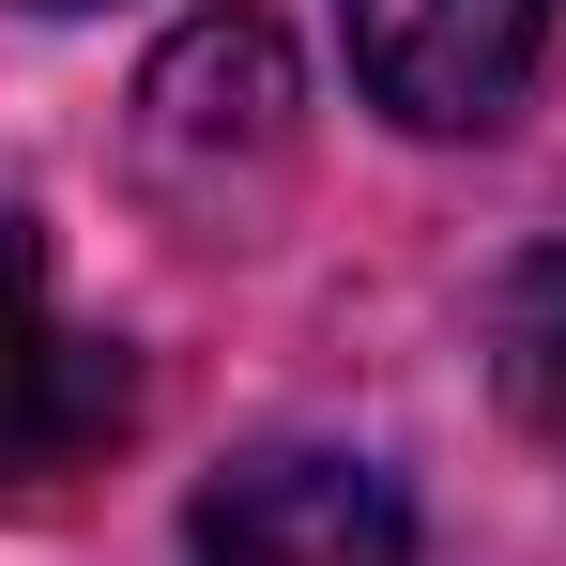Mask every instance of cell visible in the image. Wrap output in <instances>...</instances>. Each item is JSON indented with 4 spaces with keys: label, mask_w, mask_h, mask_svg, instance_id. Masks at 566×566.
<instances>
[{
    "label": "cell",
    "mask_w": 566,
    "mask_h": 566,
    "mask_svg": "<svg viewBox=\"0 0 566 566\" xmlns=\"http://www.w3.org/2000/svg\"><path fill=\"white\" fill-rule=\"evenodd\" d=\"M31 15H93V0H31Z\"/></svg>",
    "instance_id": "cell-6"
},
{
    "label": "cell",
    "mask_w": 566,
    "mask_h": 566,
    "mask_svg": "<svg viewBox=\"0 0 566 566\" xmlns=\"http://www.w3.org/2000/svg\"><path fill=\"white\" fill-rule=\"evenodd\" d=\"M185 566H413V505L353 444H245L199 490Z\"/></svg>",
    "instance_id": "cell-3"
},
{
    "label": "cell",
    "mask_w": 566,
    "mask_h": 566,
    "mask_svg": "<svg viewBox=\"0 0 566 566\" xmlns=\"http://www.w3.org/2000/svg\"><path fill=\"white\" fill-rule=\"evenodd\" d=\"M138 185L185 230L276 214V185H291V62H276L261 15H199V31L154 46V77H138Z\"/></svg>",
    "instance_id": "cell-1"
},
{
    "label": "cell",
    "mask_w": 566,
    "mask_h": 566,
    "mask_svg": "<svg viewBox=\"0 0 566 566\" xmlns=\"http://www.w3.org/2000/svg\"><path fill=\"white\" fill-rule=\"evenodd\" d=\"M353 31V93L413 138H490L536 46H552V0H337Z\"/></svg>",
    "instance_id": "cell-4"
},
{
    "label": "cell",
    "mask_w": 566,
    "mask_h": 566,
    "mask_svg": "<svg viewBox=\"0 0 566 566\" xmlns=\"http://www.w3.org/2000/svg\"><path fill=\"white\" fill-rule=\"evenodd\" d=\"M138 429V368L123 337H93L62 276H46V230L0 199V490H46V474L107 460Z\"/></svg>",
    "instance_id": "cell-2"
},
{
    "label": "cell",
    "mask_w": 566,
    "mask_h": 566,
    "mask_svg": "<svg viewBox=\"0 0 566 566\" xmlns=\"http://www.w3.org/2000/svg\"><path fill=\"white\" fill-rule=\"evenodd\" d=\"M490 368H505V398H521V429L566 460V245H536V261L505 276V306H490Z\"/></svg>",
    "instance_id": "cell-5"
}]
</instances>
